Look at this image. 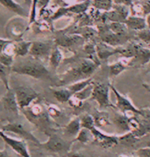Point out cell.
<instances>
[{"label":"cell","instance_id":"obj_32","mask_svg":"<svg viewBox=\"0 0 150 157\" xmlns=\"http://www.w3.org/2000/svg\"><path fill=\"white\" fill-rule=\"evenodd\" d=\"M113 8L114 10L117 11L118 13L124 18V20L125 21V20L129 16V12H130L128 6L122 5V4H117V5L113 6Z\"/></svg>","mask_w":150,"mask_h":157},{"label":"cell","instance_id":"obj_38","mask_svg":"<svg viewBox=\"0 0 150 157\" xmlns=\"http://www.w3.org/2000/svg\"><path fill=\"white\" fill-rule=\"evenodd\" d=\"M11 41H13V40H8V39H4V38H0V54L2 52L4 48H5V46H6V45L8 44V43L11 42Z\"/></svg>","mask_w":150,"mask_h":157},{"label":"cell","instance_id":"obj_19","mask_svg":"<svg viewBox=\"0 0 150 157\" xmlns=\"http://www.w3.org/2000/svg\"><path fill=\"white\" fill-rule=\"evenodd\" d=\"M81 40H82V37L78 35H62L56 39V43L62 46H70L78 43Z\"/></svg>","mask_w":150,"mask_h":157},{"label":"cell","instance_id":"obj_40","mask_svg":"<svg viewBox=\"0 0 150 157\" xmlns=\"http://www.w3.org/2000/svg\"><path fill=\"white\" fill-rule=\"evenodd\" d=\"M0 157H13L11 156L10 153L7 151L6 148L4 149V150H0Z\"/></svg>","mask_w":150,"mask_h":157},{"label":"cell","instance_id":"obj_27","mask_svg":"<svg viewBox=\"0 0 150 157\" xmlns=\"http://www.w3.org/2000/svg\"><path fill=\"white\" fill-rule=\"evenodd\" d=\"M93 87H94V84H91L89 86H87L86 88H84L82 90L79 91V92L74 93L73 95V96L75 98L77 99L78 101H79L81 102H83L84 101L87 100V98L92 97V91H93Z\"/></svg>","mask_w":150,"mask_h":157},{"label":"cell","instance_id":"obj_7","mask_svg":"<svg viewBox=\"0 0 150 157\" xmlns=\"http://www.w3.org/2000/svg\"><path fill=\"white\" fill-rule=\"evenodd\" d=\"M2 131L5 132H12L15 134H17L20 137L23 138L24 140H29V141L32 142L35 145H38L41 143L37 137L29 132L24 125H22L20 123H8L7 124L3 125L2 127L0 128Z\"/></svg>","mask_w":150,"mask_h":157},{"label":"cell","instance_id":"obj_28","mask_svg":"<svg viewBox=\"0 0 150 157\" xmlns=\"http://www.w3.org/2000/svg\"><path fill=\"white\" fill-rule=\"evenodd\" d=\"M11 71V68L5 66L0 63V79L3 82L5 88L7 90H10V85H9V74Z\"/></svg>","mask_w":150,"mask_h":157},{"label":"cell","instance_id":"obj_41","mask_svg":"<svg viewBox=\"0 0 150 157\" xmlns=\"http://www.w3.org/2000/svg\"><path fill=\"white\" fill-rule=\"evenodd\" d=\"M50 2V0H40V5H41V10H44V8L48 5V2Z\"/></svg>","mask_w":150,"mask_h":157},{"label":"cell","instance_id":"obj_24","mask_svg":"<svg viewBox=\"0 0 150 157\" xmlns=\"http://www.w3.org/2000/svg\"><path fill=\"white\" fill-rule=\"evenodd\" d=\"M139 139L140 138L137 137L133 132H127L124 135L118 137L119 143H121L122 145L129 147L133 146L135 144H136L137 142L139 140Z\"/></svg>","mask_w":150,"mask_h":157},{"label":"cell","instance_id":"obj_34","mask_svg":"<svg viewBox=\"0 0 150 157\" xmlns=\"http://www.w3.org/2000/svg\"><path fill=\"white\" fill-rule=\"evenodd\" d=\"M38 3V0H32V3L31 5V10L29 13V25H31L34 23L36 19V13H37V5Z\"/></svg>","mask_w":150,"mask_h":157},{"label":"cell","instance_id":"obj_8","mask_svg":"<svg viewBox=\"0 0 150 157\" xmlns=\"http://www.w3.org/2000/svg\"><path fill=\"white\" fill-rule=\"evenodd\" d=\"M53 48V45L50 41H35L32 42L29 55L38 60L49 59Z\"/></svg>","mask_w":150,"mask_h":157},{"label":"cell","instance_id":"obj_37","mask_svg":"<svg viewBox=\"0 0 150 157\" xmlns=\"http://www.w3.org/2000/svg\"><path fill=\"white\" fill-rule=\"evenodd\" d=\"M139 157H150V147H141L137 151Z\"/></svg>","mask_w":150,"mask_h":157},{"label":"cell","instance_id":"obj_11","mask_svg":"<svg viewBox=\"0 0 150 157\" xmlns=\"http://www.w3.org/2000/svg\"><path fill=\"white\" fill-rule=\"evenodd\" d=\"M150 61V48L143 47L140 45H136V55L131 59L129 65H138L141 66L148 64Z\"/></svg>","mask_w":150,"mask_h":157},{"label":"cell","instance_id":"obj_45","mask_svg":"<svg viewBox=\"0 0 150 157\" xmlns=\"http://www.w3.org/2000/svg\"><path fill=\"white\" fill-rule=\"evenodd\" d=\"M148 66H147V71L149 72H150V61L149 62V63H148Z\"/></svg>","mask_w":150,"mask_h":157},{"label":"cell","instance_id":"obj_30","mask_svg":"<svg viewBox=\"0 0 150 157\" xmlns=\"http://www.w3.org/2000/svg\"><path fill=\"white\" fill-rule=\"evenodd\" d=\"M81 128H88L89 130L92 129L95 126L94 117L92 115H89V114L84 115L81 118Z\"/></svg>","mask_w":150,"mask_h":157},{"label":"cell","instance_id":"obj_21","mask_svg":"<svg viewBox=\"0 0 150 157\" xmlns=\"http://www.w3.org/2000/svg\"><path fill=\"white\" fill-rule=\"evenodd\" d=\"M62 52L60 51L59 48H58V46L54 47L49 57V63L51 67L54 70H57V68L59 67L62 60Z\"/></svg>","mask_w":150,"mask_h":157},{"label":"cell","instance_id":"obj_6","mask_svg":"<svg viewBox=\"0 0 150 157\" xmlns=\"http://www.w3.org/2000/svg\"><path fill=\"white\" fill-rule=\"evenodd\" d=\"M0 137L4 140L7 146H9L17 154L21 157H32L27 144L23 140H18L7 135L5 132L0 129Z\"/></svg>","mask_w":150,"mask_h":157},{"label":"cell","instance_id":"obj_2","mask_svg":"<svg viewBox=\"0 0 150 157\" xmlns=\"http://www.w3.org/2000/svg\"><path fill=\"white\" fill-rule=\"evenodd\" d=\"M73 142L64 140L56 134L48 135V139L43 143H40L39 147H42L47 151L59 154H67L70 152Z\"/></svg>","mask_w":150,"mask_h":157},{"label":"cell","instance_id":"obj_1","mask_svg":"<svg viewBox=\"0 0 150 157\" xmlns=\"http://www.w3.org/2000/svg\"><path fill=\"white\" fill-rule=\"evenodd\" d=\"M11 71L20 75L28 76L36 79L51 80L49 71L37 59H25L14 63L11 67Z\"/></svg>","mask_w":150,"mask_h":157},{"label":"cell","instance_id":"obj_4","mask_svg":"<svg viewBox=\"0 0 150 157\" xmlns=\"http://www.w3.org/2000/svg\"><path fill=\"white\" fill-rule=\"evenodd\" d=\"M111 85L99 83L94 85L92 98L99 104L100 107H116L110 101Z\"/></svg>","mask_w":150,"mask_h":157},{"label":"cell","instance_id":"obj_15","mask_svg":"<svg viewBox=\"0 0 150 157\" xmlns=\"http://www.w3.org/2000/svg\"><path fill=\"white\" fill-rule=\"evenodd\" d=\"M81 129V119L76 117L72 119L64 128L65 134L69 137H76L79 133L80 130Z\"/></svg>","mask_w":150,"mask_h":157},{"label":"cell","instance_id":"obj_36","mask_svg":"<svg viewBox=\"0 0 150 157\" xmlns=\"http://www.w3.org/2000/svg\"><path fill=\"white\" fill-rule=\"evenodd\" d=\"M96 33L97 32L94 29H92V28L86 27L85 29H84L83 36L86 38H91L95 36V35L96 34Z\"/></svg>","mask_w":150,"mask_h":157},{"label":"cell","instance_id":"obj_43","mask_svg":"<svg viewBox=\"0 0 150 157\" xmlns=\"http://www.w3.org/2000/svg\"><path fill=\"white\" fill-rule=\"evenodd\" d=\"M24 3L27 7H31L32 3V0H24Z\"/></svg>","mask_w":150,"mask_h":157},{"label":"cell","instance_id":"obj_29","mask_svg":"<svg viewBox=\"0 0 150 157\" xmlns=\"http://www.w3.org/2000/svg\"><path fill=\"white\" fill-rule=\"evenodd\" d=\"M90 5V1H86L82 3L77 4V5H72V6L68 7L67 9V12L70 11L71 13H81L85 12L86 10L88 9V7Z\"/></svg>","mask_w":150,"mask_h":157},{"label":"cell","instance_id":"obj_20","mask_svg":"<svg viewBox=\"0 0 150 157\" xmlns=\"http://www.w3.org/2000/svg\"><path fill=\"white\" fill-rule=\"evenodd\" d=\"M129 63H125L122 61H118L109 65V75L111 78L117 77L121 73L128 68Z\"/></svg>","mask_w":150,"mask_h":157},{"label":"cell","instance_id":"obj_16","mask_svg":"<svg viewBox=\"0 0 150 157\" xmlns=\"http://www.w3.org/2000/svg\"><path fill=\"white\" fill-rule=\"evenodd\" d=\"M130 120L125 114H116L114 117V123L115 126L121 131L125 132H131Z\"/></svg>","mask_w":150,"mask_h":157},{"label":"cell","instance_id":"obj_44","mask_svg":"<svg viewBox=\"0 0 150 157\" xmlns=\"http://www.w3.org/2000/svg\"><path fill=\"white\" fill-rule=\"evenodd\" d=\"M143 87L146 90H147L150 92V83L149 84H143Z\"/></svg>","mask_w":150,"mask_h":157},{"label":"cell","instance_id":"obj_18","mask_svg":"<svg viewBox=\"0 0 150 157\" xmlns=\"http://www.w3.org/2000/svg\"><path fill=\"white\" fill-rule=\"evenodd\" d=\"M51 90L54 97L59 103L68 102L71 98V97L73 95V93L71 92L67 87H65V88H60L57 90L52 89Z\"/></svg>","mask_w":150,"mask_h":157},{"label":"cell","instance_id":"obj_22","mask_svg":"<svg viewBox=\"0 0 150 157\" xmlns=\"http://www.w3.org/2000/svg\"><path fill=\"white\" fill-rule=\"evenodd\" d=\"M95 120V125L97 128L98 127H104L111 125L109 115L105 112H97L93 115Z\"/></svg>","mask_w":150,"mask_h":157},{"label":"cell","instance_id":"obj_42","mask_svg":"<svg viewBox=\"0 0 150 157\" xmlns=\"http://www.w3.org/2000/svg\"><path fill=\"white\" fill-rule=\"evenodd\" d=\"M146 21H147V28L150 29V14L148 15L147 17H146Z\"/></svg>","mask_w":150,"mask_h":157},{"label":"cell","instance_id":"obj_13","mask_svg":"<svg viewBox=\"0 0 150 157\" xmlns=\"http://www.w3.org/2000/svg\"><path fill=\"white\" fill-rule=\"evenodd\" d=\"M0 4L7 10L12 11L21 17L27 18L29 16V11L17 3L15 0H0Z\"/></svg>","mask_w":150,"mask_h":157},{"label":"cell","instance_id":"obj_3","mask_svg":"<svg viewBox=\"0 0 150 157\" xmlns=\"http://www.w3.org/2000/svg\"><path fill=\"white\" fill-rule=\"evenodd\" d=\"M21 109H25L39 97V93L29 86H18L14 89Z\"/></svg>","mask_w":150,"mask_h":157},{"label":"cell","instance_id":"obj_9","mask_svg":"<svg viewBox=\"0 0 150 157\" xmlns=\"http://www.w3.org/2000/svg\"><path fill=\"white\" fill-rule=\"evenodd\" d=\"M94 136L93 143L104 149H109L115 147L119 144L118 137L115 136L108 135V134L103 133L96 126L91 129Z\"/></svg>","mask_w":150,"mask_h":157},{"label":"cell","instance_id":"obj_31","mask_svg":"<svg viewBox=\"0 0 150 157\" xmlns=\"http://www.w3.org/2000/svg\"><path fill=\"white\" fill-rule=\"evenodd\" d=\"M93 5L97 9L109 11L112 6V0H94Z\"/></svg>","mask_w":150,"mask_h":157},{"label":"cell","instance_id":"obj_14","mask_svg":"<svg viewBox=\"0 0 150 157\" xmlns=\"http://www.w3.org/2000/svg\"><path fill=\"white\" fill-rule=\"evenodd\" d=\"M96 52L99 58L101 59H106L110 56L115 55V54H119V50H118V48H115L110 45L105 44V43H101L96 46Z\"/></svg>","mask_w":150,"mask_h":157},{"label":"cell","instance_id":"obj_25","mask_svg":"<svg viewBox=\"0 0 150 157\" xmlns=\"http://www.w3.org/2000/svg\"><path fill=\"white\" fill-rule=\"evenodd\" d=\"M76 141H78L83 144H88L90 143H93L94 136L91 130L88 128H81L79 133L76 137Z\"/></svg>","mask_w":150,"mask_h":157},{"label":"cell","instance_id":"obj_17","mask_svg":"<svg viewBox=\"0 0 150 157\" xmlns=\"http://www.w3.org/2000/svg\"><path fill=\"white\" fill-rule=\"evenodd\" d=\"M32 42V41L19 40L15 43V54L18 57H25L29 54Z\"/></svg>","mask_w":150,"mask_h":157},{"label":"cell","instance_id":"obj_10","mask_svg":"<svg viewBox=\"0 0 150 157\" xmlns=\"http://www.w3.org/2000/svg\"><path fill=\"white\" fill-rule=\"evenodd\" d=\"M2 103L4 108L6 111L13 114L15 115H18L20 108L18 101H17L14 90H7L6 93L2 98Z\"/></svg>","mask_w":150,"mask_h":157},{"label":"cell","instance_id":"obj_26","mask_svg":"<svg viewBox=\"0 0 150 157\" xmlns=\"http://www.w3.org/2000/svg\"><path fill=\"white\" fill-rule=\"evenodd\" d=\"M127 29L128 28L123 22H111L109 25V30L120 36H125Z\"/></svg>","mask_w":150,"mask_h":157},{"label":"cell","instance_id":"obj_5","mask_svg":"<svg viewBox=\"0 0 150 157\" xmlns=\"http://www.w3.org/2000/svg\"><path fill=\"white\" fill-rule=\"evenodd\" d=\"M111 91L114 93L116 96V100H117V104H116V107L118 108L122 113L124 114H127V113H132L136 115H143V112L141 110L136 107V106L133 104L132 101L127 98L126 96L120 93L113 85H111Z\"/></svg>","mask_w":150,"mask_h":157},{"label":"cell","instance_id":"obj_23","mask_svg":"<svg viewBox=\"0 0 150 157\" xmlns=\"http://www.w3.org/2000/svg\"><path fill=\"white\" fill-rule=\"evenodd\" d=\"M92 83V78L90 77L88 78H85V79L80 80V81H77L76 82H74V83L68 85L67 87L74 94V93L79 92V91L86 88L87 86H89V85H91V84Z\"/></svg>","mask_w":150,"mask_h":157},{"label":"cell","instance_id":"obj_46","mask_svg":"<svg viewBox=\"0 0 150 157\" xmlns=\"http://www.w3.org/2000/svg\"><path fill=\"white\" fill-rule=\"evenodd\" d=\"M119 157H130V156H125V155H121V156H119Z\"/></svg>","mask_w":150,"mask_h":157},{"label":"cell","instance_id":"obj_35","mask_svg":"<svg viewBox=\"0 0 150 157\" xmlns=\"http://www.w3.org/2000/svg\"><path fill=\"white\" fill-rule=\"evenodd\" d=\"M138 37L141 40L148 45H150V29H145L138 33Z\"/></svg>","mask_w":150,"mask_h":157},{"label":"cell","instance_id":"obj_33","mask_svg":"<svg viewBox=\"0 0 150 157\" xmlns=\"http://www.w3.org/2000/svg\"><path fill=\"white\" fill-rule=\"evenodd\" d=\"M0 63L11 68L14 64V56L7 55L4 52H2L0 54Z\"/></svg>","mask_w":150,"mask_h":157},{"label":"cell","instance_id":"obj_12","mask_svg":"<svg viewBox=\"0 0 150 157\" xmlns=\"http://www.w3.org/2000/svg\"><path fill=\"white\" fill-rule=\"evenodd\" d=\"M125 24L128 29H133L135 31H141L147 29V24L146 21V17L138 16H130L127 18Z\"/></svg>","mask_w":150,"mask_h":157},{"label":"cell","instance_id":"obj_39","mask_svg":"<svg viewBox=\"0 0 150 157\" xmlns=\"http://www.w3.org/2000/svg\"><path fill=\"white\" fill-rule=\"evenodd\" d=\"M67 157H85L84 154L79 152H69L67 154Z\"/></svg>","mask_w":150,"mask_h":157}]
</instances>
